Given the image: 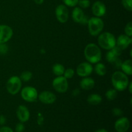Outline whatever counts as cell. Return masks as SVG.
<instances>
[{"mask_svg": "<svg viewBox=\"0 0 132 132\" xmlns=\"http://www.w3.org/2000/svg\"><path fill=\"white\" fill-rule=\"evenodd\" d=\"M16 114L18 119L21 122H25L29 120L30 112L25 106H19L17 109Z\"/></svg>", "mask_w": 132, "mask_h": 132, "instance_id": "2e32d148", "label": "cell"}, {"mask_svg": "<svg viewBox=\"0 0 132 132\" xmlns=\"http://www.w3.org/2000/svg\"><path fill=\"white\" fill-rule=\"evenodd\" d=\"M84 54L86 60L92 64H96L101 59V51L97 45L94 43H89L84 50Z\"/></svg>", "mask_w": 132, "mask_h": 132, "instance_id": "6da1fadb", "label": "cell"}, {"mask_svg": "<svg viewBox=\"0 0 132 132\" xmlns=\"http://www.w3.org/2000/svg\"><path fill=\"white\" fill-rule=\"evenodd\" d=\"M95 86V81L92 78L85 77L80 82V86L82 89L89 90L92 89Z\"/></svg>", "mask_w": 132, "mask_h": 132, "instance_id": "e0dca14e", "label": "cell"}, {"mask_svg": "<svg viewBox=\"0 0 132 132\" xmlns=\"http://www.w3.org/2000/svg\"><path fill=\"white\" fill-rule=\"evenodd\" d=\"M38 98L42 103L50 104L56 101V96L54 93L49 91H43L38 95Z\"/></svg>", "mask_w": 132, "mask_h": 132, "instance_id": "8fae6325", "label": "cell"}, {"mask_svg": "<svg viewBox=\"0 0 132 132\" xmlns=\"http://www.w3.org/2000/svg\"><path fill=\"white\" fill-rule=\"evenodd\" d=\"M128 87H129V92H130V94H132V90H131V87H132V82H131L130 84H128Z\"/></svg>", "mask_w": 132, "mask_h": 132, "instance_id": "d590c367", "label": "cell"}, {"mask_svg": "<svg viewBox=\"0 0 132 132\" xmlns=\"http://www.w3.org/2000/svg\"><path fill=\"white\" fill-rule=\"evenodd\" d=\"M88 31L92 36H97L101 33L104 28V23L101 18L98 17H92L88 21Z\"/></svg>", "mask_w": 132, "mask_h": 132, "instance_id": "277c9868", "label": "cell"}, {"mask_svg": "<svg viewBox=\"0 0 132 132\" xmlns=\"http://www.w3.org/2000/svg\"><path fill=\"white\" fill-rule=\"evenodd\" d=\"M121 68L122 69L123 73L126 75L131 76L132 74V61L131 59H128L122 62L121 65Z\"/></svg>", "mask_w": 132, "mask_h": 132, "instance_id": "d6986e66", "label": "cell"}, {"mask_svg": "<svg viewBox=\"0 0 132 132\" xmlns=\"http://www.w3.org/2000/svg\"><path fill=\"white\" fill-rule=\"evenodd\" d=\"M98 44L102 48L110 50L116 46V39L112 34L104 32L99 34Z\"/></svg>", "mask_w": 132, "mask_h": 132, "instance_id": "3957f363", "label": "cell"}, {"mask_svg": "<svg viewBox=\"0 0 132 132\" xmlns=\"http://www.w3.org/2000/svg\"><path fill=\"white\" fill-rule=\"evenodd\" d=\"M122 5L128 11H132V0H122Z\"/></svg>", "mask_w": 132, "mask_h": 132, "instance_id": "484cf974", "label": "cell"}, {"mask_svg": "<svg viewBox=\"0 0 132 132\" xmlns=\"http://www.w3.org/2000/svg\"><path fill=\"white\" fill-rule=\"evenodd\" d=\"M92 9V12L94 15L98 18L104 16L106 12L105 5L100 1H97L94 3L93 4Z\"/></svg>", "mask_w": 132, "mask_h": 132, "instance_id": "4fadbf2b", "label": "cell"}, {"mask_svg": "<svg viewBox=\"0 0 132 132\" xmlns=\"http://www.w3.org/2000/svg\"><path fill=\"white\" fill-rule=\"evenodd\" d=\"M0 132H13V130L8 126H3L0 128Z\"/></svg>", "mask_w": 132, "mask_h": 132, "instance_id": "d6a6232c", "label": "cell"}, {"mask_svg": "<svg viewBox=\"0 0 132 132\" xmlns=\"http://www.w3.org/2000/svg\"><path fill=\"white\" fill-rule=\"evenodd\" d=\"M13 35V30L8 25H0V43H5L11 39Z\"/></svg>", "mask_w": 132, "mask_h": 132, "instance_id": "ba28073f", "label": "cell"}, {"mask_svg": "<svg viewBox=\"0 0 132 132\" xmlns=\"http://www.w3.org/2000/svg\"><path fill=\"white\" fill-rule=\"evenodd\" d=\"M106 97L109 101H112L117 97V91L116 89H110L106 92Z\"/></svg>", "mask_w": 132, "mask_h": 132, "instance_id": "603a6c76", "label": "cell"}, {"mask_svg": "<svg viewBox=\"0 0 132 132\" xmlns=\"http://www.w3.org/2000/svg\"><path fill=\"white\" fill-rule=\"evenodd\" d=\"M24 130V126L22 122L17 124L15 126V131L16 132H23Z\"/></svg>", "mask_w": 132, "mask_h": 132, "instance_id": "4dcf8cb0", "label": "cell"}, {"mask_svg": "<svg viewBox=\"0 0 132 132\" xmlns=\"http://www.w3.org/2000/svg\"><path fill=\"white\" fill-rule=\"evenodd\" d=\"M21 88V81L18 76L10 77L6 82V90L9 94L15 95L18 94Z\"/></svg>", "mask_w": 132, "mask_h": 132, "instance_id": "5b68a950", "label": "cell"}, {"mask_svg": "<svg viewBox=\"0 0 132 132\" xmlns=\"http://www.w3.org/2000/svg\"><path fill=\"white\" fill-rule=\"evenodd\" d=\"M52 86L57 92L65 93L68 88L67 79H66L64 76H58L53 80Z\"/></svg>", "mask_w": 132, "mask_h": 132, "instance_id": "52a82bcc", "label": "cell"}, {"mask_svg": "<svg viewBox=\"0 0 132 132\" xmlns=\"http://www.w3.org/2000/svg\"><path fill=\"white\" fill-rule=\"evenodd\" d=\"M55 15L60 23H64L68 19V10L64 5H59L55 9Z\"/></svg>", "mask_w": 132, "mask_h": 132, "instance_id": "9c48e42d", "label": "cell"}, {"mask_svg": "<svg viewBox=\"0 0 132 132\" xmlns=\"http://www.w3.org/2000/svg\"><path fill=\"white\" fill-rule=\"evenodd\" d=\"M93 67L91 63H82L79 64L77 67V73L79 76L82 77H85L89 76L93 72Z\"/></svg>", "mask_w": 132, "mask_h": 132, "instance_id": "30bf717a", "label": "cell"}, {"mask_svg": "<svg viewBox=\"0 0 132 132\" xmlns=\"http://www.w3.org/2000/svg\"><path fill=\"white\" fill-rule=\"evenodd\" d=\"M78 4L82 9H86L90 5V0H78Z\"/></svg>", "mask_w": 132, "mask_h": 132, "instance_id": "83f0119b", "label": "cell"}, {"mask_svg": "<svg viewBox=\"0 0 132 132\" xmlns=\"http://www.w3.org/2000/svg\"><path fill=\"white\" fill-rule=\"evenodd\" d=\"M72 19L75 22L78 23H81L82 19L85 17L83 11L81 8L76 7L72 11Z\"/></svg>", "mask_w": 132, "mask_h": 132, "instance_id": "ac0fdd59", "label": "cell"}, {"mask_svg": "<svg viewBox=\"0 0 132 132\" xmlns=\"http://www.w3.org/2000/svg\"><path fill=\"white\" fill-rule=\"evenodd\" d=\"M64 70H65V69H64V66L61 64H59V63L55 64L52 67L53 73L57 76H63Z\"/></svg>", "mask_w": 132, "mask_h": 132, "instance_id": "44dd1931", "label": "cell"}, {"mask_svg": "<svg viewBox=\"0 0 132 132\" xmlns=\"http://www.w3.org/2000/svg\"><path fill=\"white\" fill-rule=\"evenodd\" d=\"M74 70L72 69V68H68V69L64 70L63 75L66 79H71L74 76Z\"/></svg>", "mask_w": 132, "mask_h": 132, "instance_id": "d4e9b609", "label": "cell"}, {"mask_svg": "<svg viewBox=\"0 0 132 132\" xmlns=\"http://www.w3.org/2000/svg\"><path fill=\"white\" fill-rule=\"evenodd\" d=\"M22 99L27 102L32 103L38 98V93L36 88L32 86H26L23 88L21 92Z\"/></svg>", "mask_w": 132, "mask_h": 132, "instance_id": "8992f818", "label": "cell"}, {"mask_svg": "<svg viewBox=\"0 0 132 132\" xmlns=\"http://www.w3.org/2000/svg\"><path fill=\"white\" fill-rule=\"evenodd\" d=\"M125 32L126 35L129 37H131L132 36V22H129L126 24L125 28Z\"/></svg>", "mask_w": 132, "mask_h": 132, "instance_id": "4316f807", "label": "cell"}, {"mask_svg": "<svg viewBox=\"0 0 132 132\" xmlns=\"http://www.w3.org/2000/svg\"><path fill=\"white\" fill-rule=\"evenodd\" d=\"M112 113L115 116H121L122 114V111L119 108H115L112 110Z\"/></svg>", "mask_w": 132, "mask_h": 132, "instance_id": "1f68e13d", "label": "cell"}, {"mask_svg": "<svg viewBox=\"0 0 132 132\" xmlns=\"http://www.w3.org/2000/svg\"><path fill=\"white\" fill-rule=\"evenodd\" d=\"M95 73L100 76H104L106 73V68L105 65L103 63H98L94 68Z\"/></svg>", "mask_w": 132, "mask_h": 132, "instance_id": "7402d4cb", "label": "cell"}, {"mask_svg": "<svg viewBox=\"0 0 132 132\" xmlns=\"http://www.w3.org/2000/svg\"><path fill=\"white\" fill-rule=\"evenodd\" d=\"M112 82L114 88L117 91H124L128 88L129 79L125 73L117 71L112 75Z\"/></svg>", "mask_w": 132, "mask_h": 132, "instance_id": "7a4b0ae2", "label": "cell"}, {"mask_svg": "<svg viewBox=\"0 0 132 132\" xmlns=\"http://www.w3.org/2000/svg\"><path fill=\"white\" fill-rule=\"evenodd\" d=\"M87 101L89 104L92 105H97L101 103L102 97L99 94H91L88 97Z\"/></svg>", "mask_w": 132, "mask_h": 132, "instance_id": "ffe728a7", "label": "cell"}, {"mask_svg": "<svg viewBox=\"0 0 132 132\" xmlns=\"http://www.w3.org/2000/svg\"><path fill=\"white\" fill-rule=\"evenodd\" d=\"M8 52V46L5 43H0V54H5Z\"/></svg>", "mask_w": 132, "mask_h": 132, "instance_id": "f546056e", "label": "cell"}, {"mask_svg": "<svg viewBox=\"0 0 132 132\" xmlns=\"http://www.w3.org/2000/svg\"><path fill=\"white\" fill-rule=\"evenodd\" d=\"M130 128V121L126 117L119 119L115 123V129L117 132H126Z\"/></svg>", "mask_w": 132, "mask_h": 132, "instance_id": "5bb4252c", "label": "cell"}, {"mask_svg": "<svg viewBox=\"0 0 132 132\" xmlns=\"http://www.w3.org/2000/svg\"><path fill=\"white\" fill-rule=\"evenodd\" d=\"M6 122V119H5V116H0V125H4Z\"/></svg>", "mask_w": 132, "mask_h": 132, "instance_id": "836d02e7", "label": "cell"}, {"mask_svg": "<svg viewBox=\"0 0 132 132\" xmlns=\"http://www.w3.org/2000/svg\"><path fill=\"white\" fill-rule=\"evenodd\" d=\"M121 53H122V50L118 46H116L107 52L106 59L109 63L113 64L116 61L119 59V56L121 55Z\"/></svg>", "mask_w": 132, "mask_h": 132, "instance_id": "7c38bea8", "label": "cell"}, {"mask_svg": "<svg viewBox=\"0 0 132 132\" xmlns=\"http://www.w3.org/2000/svg\"><path fill=\"white\" fill-rule=\"evenodd\" d=\"M132 43V39L126 34H121L116 40V45L121 50L127 48Z\"/></svg>", "mask_w": 132, "mask_h": 132, "instance_id": "9a60e30c", "label": "cell"}, {"mask_svg": "<svg viewBox=\"0 0 132 132\" xmlns=\"http://www.w3.org/2000/svg\"><path fill=\"white\" fill-rule=\"evenodd\" d=\"M63 1L65 5L70 7L76 6L78 3V0H63Z\"/></svg>", "mask_w": 132, "mask_h": 132, "instance_id": "f1b7e54d", "label": "cell"}, {"mask_svg": "<svg viewBox=\"0 0 132 132\" xmlns=\"http://www.w3.org/2000/svg\"><path fill=\"white\" fill-rule=\"evenodd\" d=\"M32 77V72H29V71H24V72H22V73L20 76V79L21 81H24V82H27L29 80H30Z\"/></svg>", "mask_w": 132, "mask_h": 132, "instance_id": "cb8c5ba5", "label": "cell"}, {"mask_svg": "<svg viewBox=\"0 0 132 132\" xmlns=\"http://www.w3.org/2000/svg\"><path fill=\"white\" fill-rule=\"evenodd\" d=\"M34 1L37 5H41L44 2V0H34Z\"/></svg>", "mask_w": 132, "mask_h": 132, "instance_id": "e575fe53", "label": "cell"}, {"mask_svg": "<svg viewBox=\"0 0 132 132\" xmlns=\"http://www.w3.org/2000/svg\"><path fill=\"white\" fill-rule=\"evenodd\" d=\"M95 132H108V131L106 130L105 129H99V130H97Z\"/></svg>", "mask_w": 132, "mask_h": 132, "instance_id": "8d00e7d4", "label": "cell"}]
</instances>
